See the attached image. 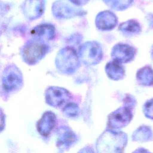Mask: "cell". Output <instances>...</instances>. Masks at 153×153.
Here are the masks:
<instances>
[{"label": "cell", "mask_w": 153, "mask_h": 153, "mask_svg": "<svg viewBox=\"0 0 153 153\" xmlns=\"http://www.w3.org/2000/svg\"><path fill=\"white\" fill-rule=\"evenodd\" d=\"M126 142L127 137L124 133L106 131L97 141V152L123 153Z\"/></svg>", "instance_id": "6da1fadb"}, {"label": "cell", "mask_w": 153, "mask_h": 153, "mask_svg": "<svg viewBox=\"0 0 153 153\" xmlns=\"http://www.w3.org/2000/svg\"><path fill=\"white\" fill-rule=\"evenodd\" d=\"M44 3L42 0H27L25 10L29 17L35 19L38 17L42 13Z\"/></svg>", "instance_id": "7c38bea8"}, {"label": "cell", "mask_w": 153, "mask_h": 153, "mask_svg": "<svg viewBox=\"0 0 153 153\" xmlns=\"http://www.w3.org/2000/svg\"><path fill=\"white\" fill-rule=\"evenodd\" d=\"M134 153H149V152H148L147 151H146L144 149H139L136 151Z\"/></svg>", "instance_id": "d4e9b609"}, {"label": "cell", "mask_w": 153, "mask_h": 153, "mask_svg": "<svg viewBox=\"0 0 153 153\" xmlns=\"http://www.w3.org/2000/svg\"><path fill=\"white\" fill-rule=\"evenodd\" d=\"M96 23L97 27L102 29H109L115 26L117 23V19L112 13L109 11H105L97 16Z\"/></svg>", "instance_id": "8fae6325"}, {"label": "cell", "mask_w": 153, "mask_h": 153, "mask_svg": "<svg viewBox=\"0 0 153 153\" xmlns=\"http://www.w3.org/2000/svg\"><path fill=\"white\" fill-rule=\"evenodd\" d=\"M69 99V93L62 88L50 87L46 92V100L48 104L53 106L60 105Z\"/></svg>", "instance_id": "52a82bcc"}, {"label": "cell", "mask_w": 153, "mask_h": 153, "mask_svg": "<svg viewBox=\"0 0 153 153\" xmlns=\"http://www.w3.org/2000/svg\"><path fill=\"white\" fill-rule=\"evenodd\" d=\"M112 54L116 61L126 62L132 59L134 55V50L127 45H117L114 48Z\"/></svg>", "instance_id": "ba28073f"}, {"label": "cell", "mask_w": 153, "mask_h": 153, "mask_svg": "<svg viewBox=\"0 0 153 153\" xmlns=\"http://www.w3.org/2000/svg\"><path fill=\"white\" fill-rule=\"evenodd\" d=\"M106 71L109 76L111 78L115 79L121 78L123 75V67L118 63V62L117 61L107 64Z\"/></svg>", "instance_id": "9a60e30c"}, {"label": "cell", "mask_w": 153, "mask_h": 153, "mask_svg": "<svg viewBox=\"0 0 153 153\" xmlns=\"http://www.w3.org/2000/svg\"><path fill=\"white\" fill-rule=\"evenodd\" d=\"M48 47L41 41H33L25 45L23 51V59L28 64L33 65L41 60L47 53Z\"/></svg>", "instance_id": "7a4b0ae2"}, {"label": "cell", "mask_w": 153, "mask_h": 153, "mask_svg": "<svg viewBox=\"0 0 153 153\" xmlns=\"http://www.w3.org/2000/svg\"><path fill=\"white\" fill-rule=\"evenodd\" d=\"M32 33L33 36L36 39H42L45 38L47 39H51L54 35V30L52 26L42 25L35 27L32 30Z\"/></svg>", "instance_id": "4fadbf2b"}, {"label": "cell", "mask_w": 153, "mask_h": 153, "mask_svg": "<svg viewBox=\"0 0 153 153\" xmlns=\"http://www.w3.org/2000/svg\"><path fill=\"white\" fill-rule=\"evenodd\" d=\"M105 1L112 8L117 10H123L131 2V0H105Z\"/></svg>", "instance_id": "ac0fdd59"}, {"label": "cell", "mask_w": 153, "mask_h": 153, "mask_svg": "<svg viewBox=\"0 0 153 153\" xmlns=\"http://www.w3.org/2000/svg\"><path fill=\"white\" fill-rule=\"evenodd\" d=\"M22 82L21 73L16 67L11 66L5 70L2 77V83L5 90H14L19 87Z\"/></svg>", "instance_id": "5b68a950"}, {"label": "cell", "mask_w": 153, "mask_h": 153, "mask_svg": "<svg viewBox=\"0 0 153 153\" xmlns=\"http://www.w3.org/2000/svg\"><path fill=\"white\" fill-rule=\"evenodd\" d=\"M54 7V11L57 16L61 17H67L72 16L79 15L81 11L80 10L71 6L66 2H59L56 3Z\"/></svg>", "instance_id": "30bf717a"}, {"label": "cell", "mask_w": 153, "mask_h": 153, "mask_svg": "<svg viewBox=\"0 0 153 153\" xmlns=\"http://www.w3.org/2000/svg\"><path fill=\"white\" fill-rule=\"evenodd\" d=\"M131 118L130 110L127 107L120 108L109 117V126L112 128H120L127 125Z\"/></svg>", "instance_id": "8992f818"}, {"label": "cell", "mask_w": 153, "mask_h": 153, "mask_svg": "<svg viewBox=\"0 0 153 153\" xmlns=\"http://www.w3.org/2000/svg\"><path fill=\"white\" fill-rule=\"evenodd\" d=\"M4 124V119H3V115L1 114L0 112V130L2 128Z\"/></svg>", "instance_id": "cb8c5ba5"}, {"label": "cell", "mask_w": 153, "mask_h": 153, "mask_svg": "<svg viewBox=\"0 0 153 153\" xmlns=\"http://www.w3.org/2000/svg\"><path fill=\"white\" fill-rule=\"evenodd\" d=\"M145 114L148 117L153 119V100L148 102L145 104Z\"/></svg>", "instance_id": "44dd1931"}, {"label": "cell", "mask_w": 153, "mask_h": 153, "mask_svg": "<svg viewBox=\"0 0 153 153\" xmlns=\"http://www.w3.org/2000/svg\"><path fill=\"white\" fill-rule=\"evenodd\" d=\"M78 111V107L74 103H70L67 105L63 109L64 113L69 117H75L77 115Z\"/></svg>", "instance_id": "ffe728a7"}, {"label": "cell", "mask_w": 153, "mask_h": 153, "mask_svg": "<svg viewBox=\"0 0 153 153\" xmlns=\"http://www.w3.org/2000/svg\"><path fill=\"white\" fill-rule=\"evenodd\" d=\"M78 59L74 50L70 48H66L62 50L56 60L57 66L60 70L66 72L74 71L78 65Z\"/></svg>", "instance_id": "3957f363"}, {"label": "cell", "mask_w": 153, "mask_h": 153, "mask_svg": "<svg viewBox=\"0 0 153 153\" xmlns=\"http://www.w3.org/2000/svg\"><path fill=\"white\" fill-rule=\"evenodd\" d=\"M138 79L143 84L150 85L153 83V72L150 68H145L138 73Z\"/></svg>", "instance_id": "2e32d148"}, {"label": "cell", "mask_w": 153, "mask_h": 153, "mask_svg": "<svg viewBox=\"0 0 153 153\" xmlns=\"http://www.w3.org/2000/svg\"><path fill=\"white\" fill-rule=\"evenodd\" d=\"M80 56L87 64L97 63L102 57L101 48L96 42H87L81 48Z\"/></svg>", "instance_id": "277c9868"}, {"label": "cell", "mask_w": 153, "mask_h": 153, "mask_svg": "<svg viewBox=\"0 0 153 153\" xmlns=\"http://www.w3.org/2000/svg\"><path fill=\"white\" fill-rule=\"evenodd\" d=\"M120 28L123 32L127 34L137 33L140 30L139 25L133 21H128L121 24Z\"/></svg>", "instance_id": "e0dca14e"}, {"label": "cell", "mask_w": 153, "mask_h": 153, "mask_svg": "<svg viewBox=\"0 0 153 153\" xmlns=\"http://www.w3.org/2000/svg\"><path fill=\"white\" fill-rule=\"evenodd\" d=\"M56 117L52 112H48L44 114L38 123V130L39 133L44 136L50 133L55 126Z\"/></svg>", "instance_id": "9c48e42d"}, {"label": "cell", "mask_w": 153, "mask_h": 153, "mask_svg": "<svg viewBox=\"0 0 153 153\" xmlns=\"http://www.w3.org/2000/svg\"><path fill=\"white\" fill-rule=\"evenodd\" d=\"M73 3H75L78 5H82L86 3L88 0H70Z\"/></svg>", "instance_id": "7402d4cb"}, {"label": "cell", "mask_w": 153, "mask_h": 153, "mask_svg": "<svg viewBox=\"0 0 153 153\" xmlns=\"http://www.w3.org/2000/svg\"><path fill=\"white\" fill-rule=\"evenodd\" d=\"M76 140L74 133L69 128L60 129L59 132V142L61 145L69 146Z\"/></svg>", "instance_id": "5bb4252c"}, {"label": "cell", "mask_w": 153, "mask_h": 153, "mask_svg": "<svg viewBox=\"0 0 153 153\" xmlns=\"http://www.w3.org/2000/svg\"><path fill=\"white\" fill-rule=\"evenodd\" d=\"M78 153H94V152L92 151L91 149L85 148L81 149Z\"/></svg>", "instance_id": "603a6c76"}, {"label": "cell", "mask_w": 153, "mask_h": 153, "mask_svg": "<svg viewBox=\"0 0 153 153\" xmlns=\"http://www.w3.org/2000/svg\"><path fill=\"white\" fill-rule=\"evenodd\" d=\"M151 132L149 128H147V127H142L139 128L137 131H136V133H134V135H136V138H137V140H145L146 139H148L149 136H151Z\"/></svg>", "instance_id": "d6986e66"}]
</instances>
